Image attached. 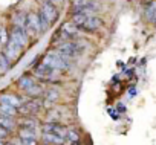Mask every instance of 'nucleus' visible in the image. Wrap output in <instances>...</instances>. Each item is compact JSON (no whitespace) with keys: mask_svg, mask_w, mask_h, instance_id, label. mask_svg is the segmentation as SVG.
I'll return each instance as SVG.
<instances>
[{"mask_svg":"<svg viewBox=\"0 0 156 145\" xmlns=\"http://www.w3.org/2000/svg\"><path fill=\"white\" fill-rule=\"evenodd\" d=\"M23 99L19 98L17 95H11V93H5V95H0V104H5V105H11L16 109H20L23 105Z\"/></svg>","mask_w":156,"mask_h":145,"instance_id":"obj_13","label":"nucleus"},{"mask_svg":"<svg viewBox=\"0 0 156 145\" xmlns=\"http://www.w3.org/2000/svg\"><path fill=\"white\" fill-rule=\"evenodd\" d=\"M80 34H81L80 29H78L72 22H67V23H64V25L60 28V31L55 34V37H54V43L60 44V43H64V41L80 40Z\"/></svg>","mask_w":156,"mask_h":145,"instance_id":"obj_4","label":"nucleus"},{"mask_svg":"<svg viewBox=\"0 0 156 145\" xmlns=\"http://www.w3.org/2000/svg\"><path fill=\"white\" fill-rule=\"evenodd\" d=\"M43 96L46 98V104H52L55 101H58V96H60V92L54 87H49L48 90H44Z\"/></svg>","mask_w":156,"mask_h":145,"instance_id":"obj_17","label":"nucleus"},{"mask_svg":"<svg viewBox=\"0 0 156 145\" xmlns=\"http://www.w3.org/2000/svg\"><path fill=\"white\" fill-rule=\"evenodd\" d=\"M64 139H66L69 143H72V142H80V133H78L76 128H67Z\"/></svg>","mask_w":156,"mask_h":145,"instance_id":"obj_23","label":"nucleus"},{"mask_svg":"<svg viewBox=\"0 0 156 145\" xmlns=\"http://www.w3.org/2000/svg\"><path fill=\"white\" fill-rule=\"evenodd\" d=\"M9 137V130L3 128V127H0V140H5Z\"/></svg>","mask_w":156,"mask_h":145,"instance_id":"obj_29","label":"nucleus"},{"mask_svg":"<svg viewBox=\"0 0 156 145\" xmlns=\"http://www.w3.org/2000/svg\"><path fill=\"white\" fill-rule=\"evenodd\" d=\"M25 29L28 34H43L41 31V22H40V16L35 11H29L26 12V23H25Z\"/></svg>","mask_w":156,"mask_h":145,"instance_id":"obj_5","label":"nucleus"},{"mask_svg":"<svg viewBox=\"0 0 156 145\" xmlns=\"http://www.w3.org/2000/svg\"><path fill=\"white\" fill-rule=\"evenodd\" d=\"M25 23H26V12L17 11L12 16V26H22V28H25Z\"/></svg>","mask_w":156,"mask_h":145,"instance_id":"obj_19","label":"nucleus"},{"mask_svg":"<svg viewBox=\"0 0 156 145\" xmlns=\"http://www.w3.org/2000/svg\"><path fill=\"white\" fill-rule=\"evenodd\" d=\"M9 40L14 41L16 44L22 46V47H26L28 44V32L25 28L22 26H12L11 32H9Z\"/></svg>","mask_w":156,"mask_h":145,"instance_id":"obj_8","label":"nucleus"},{"mask_svg":"<svg viewBox=\"0 0 156 145\" xmlns=\"http://www.w3.org/2000/svg\"><path fill=\"white\" fill-rule=\"evenodd\" d=\"M0 115H5L9 118H16L19 115V109L11 107V105H5V104H0Z\"/></svg>","mask_w":156,"mask_h":145,"instance_id":"obj_21","label":"nucleus"},{"mask_svg":"<svg viewBox=\"0 0 156 145\" xmlns=\"http://www.w3.org/2000/svg\"><path fill=\"white\" fill-rule=\"evenodd\" d=\"M19 124H20V127H26V128H31V130H35V131H37V127H38L37 121L32 119V118H25Z\"/></svg>","mask_w":156,"mask_h":145,"instance_id":"obj_25","label":"nucleus"},{"mask_svg":"<svg viewBox=\"0 0 156 145\" xmlns=\"http://www.w3.org/2000/svg\"><path fill=\"white\" fill-rule=\"evenodd\" d=\"M9 67H11V61L6 58L3 52H0V74H5Z\"/></svg>","mask_w":156,"mask_h":145,"instance_id":"obj_24","label":"nucleus"},{"mask_svg":"<svg viewBox=\"0 0 156 145\" xmlns=\"http://www.w3.org/2000/svg\"><path fill=\"white\" fill-rule=\"evenodd\" d=\"M44 64H48L49 67H52L57 74L58 72H67L72 67V58L63 55L61 52H58L57 49H51L46 52L44 58L41 60Z\"/></svg>","mask_w":156,"mask_h":145,"instance_id":"obj_1","label":"nucleus"},{"mask_svg":"<svg viewBox=\"0 0 156 145\" xmlns=\"http://www.w3.org/2000/svg\"><path fill=\"white\" fill-rule=\"evenodd\" d=\"M22 50H23V47H22V46H19V44H16L14 41H11V40H9V41L6 43L5 49H3V54L6 55V58H8L9 61H16V60L20 57Z\"/></svg>","mask_w":156,"mask_h":145,"instance_id":"obj_10","label":"nucleus"},{"mask_svg":"<svg viewBox=\"0 0 156 145\" xmlns=\"http://www.w3.org/2000/svg\"><path fill=\"white\" fill-rule=\"evenodd\" d=\"M154 26H156V23H154Z\"/></svg>","mask_w":156,"mask_h":145,"instance_id":"obj_33","label":"nucleus"},{"mask_svg":"<svg viewBox=\"0 0 156 145\" xmlns=\"http://www.w3.org/2000/svg\"><path fill=\"white\" fill-rule=\"evenodd\" d=\"M8 41H9V35H8L6 29L2 26L0 28V46H6Z\"/></svg>","mask_w":156,"mask_h":145,"instance_id":"obj_26","label":"nucleus"},{"mask_svg":"<svg viewBox=\"0 0 156 145\" xmlns=\"http://www.w3.org/2000/svg\"><path fill=\"white\" fill-rule=\"evenodd\" d=\"M144 16H145V19H147L150 23H156V0L147 3L145 11H144Z\"/></svg>","mask_w":156,"mask_h":145,"instance_id":"obj_15","label":"nucleus"},{"mask_svg":"<svg viewBox=\"0 0 156 145\" xmlns=\"http://www.w3.org/2000/svg\"><path fill=\"white\" fill-rule=\"evenodd\" d=\"M100 9V5L97 2L89 3V5H80V6H72V14H87V16H95V12Z\"/></svg>","mask_w":156,"mask_h":145,"instance_id":"obj_11","label":"nucleus"},{"mask_svg":"<svg viewBox=\"0 0 156 145\" xmlns=\"http://www.w3.org/2000/svg\"><path fill=\"white\" fill-rule=\"evenodd\" d=\"M38 12L46 19V22L49 23V26L58 20V9H57V6L54 5V2H51V0H43L41 8H40Z\"/></svg>","mask_w":156,"mask_h":145,"instance_id":"obj_6","label":"nucleus"},{"mask_svg":"<svg viewBox=\"0 0 156 145\" xmlns=\"http://www.w3.org/2000/svg\"><path fill=\"white\" fill-rule=\"evenodd\" d=\"M41 139L46 145L48 143H52V145H63L64 143V137L52 134V133H41Z\"/></svg>","mask_w":156,"mask_h":145,"instance_id":"obj_14","label":"nucleus"},{"mask_svg":"<svg viewBox=\"0 0 156 145\" xmlns=\"http://www.w3.org/2000/svg\"><path fill=\"white\" fill-rule=\"evenodd\" d=\"M41 109V102L38 98H32L31 101L28 102H23V105L19 109V113H26V115H32V113H37L38 110Z\"/></svg>","mask_w":156,"mask_h":145,"instance_id":"obj_12","label":"nucleus"},{"mask_svg":"<svg viewBox=\"0 0 156 145\" xmlns=\"http://www.w3.org/2000/svg\"><path fill=\"white\" fill-rule=\"evenodd\" d=\"M32 72H34V75L38 80H41V81H54V78L57 75V72L52 67H49L48 64H44L43 61H40L38 64H35Z\"/></svg>","mask_w":156,"mask_h":145,"instance_id":"obj_7","label":"nucleus"},{"mask_svg":"<svg viewBox=\"0 0 156 145\" xmlns=\"http://www.w3.org/2000/svg\"><path fill=\"white\" fill-rule=\"evenodd\" d=\"M41 130H43V133H52V134H57L61 137H66V131H67V128L61 122H55V121L44 122L41 125Z\"/></svg>","mask_w":156,"mask_h":145,"instance_id":"obj_9","label":"nucleus"},{"mask_svg":"<svg viewBox=\"0 0 156 145\" xmlns=\"http://www.w3.org/2000/svg\"><path fill=\"white\" fill-rule=\"evenodd\" d=\"M28 96H31V98H40V96H43V93H44V90H43V87L38 84V83H35L31 89H28L26 92H25Z\"/></svg>","mask_w":156,"mask_h":145,"instance_id":"obj_20","label":"nucleus"},{"mask_svg":"<svg viewBox=\"0 0 156 145\" xmlns=\"http://www.w3.org/2000/svg\"><path fill=\"white\" fill-rule=\"evenodd\" d=\"M0 145H6V143H5V140H0Z\"/></svg>","mask_w":156,"mask_h":145,"instance_id":"obj_30","label":"nucleus"},{"mask_svg":"<svg viewBox=\"0 0 156 145\" xmlns=\"http://www.w3.org/2000/svg\"><path fill=\"white\" fill-rule=\"evenodd\" d=\"M16 125H17V122H16V119L14 118H9V116H5V115H0V127H3V128H6V130H12V128H16Z\"/></svg>","mask_w":156,"mask_h":145,"instance_id":"obj_18","label":"nucleus"},{"mask_svg":"<svg viewBox=\"0 0 156 145\" xmlns=\"http://www.w3.org/2000/svg\"><path fill=\"white\" fill-rule=\"evenodd\" d=\"M142 2H147V3H150V2H153V0H142Z\"/></svg>","mask_w":156,"mask_h":145,"instance_id":"obj_31","label":"nucleus"},{"mask_svg":"<svg viewBox=\"0 0 156 145\" xmlns=\"http://www.w3.org/2000/svg\"><path fill=\"white\" fill-rule=\"evenodd\" d=\"M16 145H37V139H22L19 137L17 140H14Z\"/></svg>","mask_w":156,"mask_h":145,"instance_id":"obj_27","label":"nucleus"},{"mask_svg":"<svg viewBox=\"0 0 156 145\" xmlns=\"http://www.w3.org/2000/svg\"><path fill=\"white\" fill-rule=\"evenodd\" d=\"M19 137H22V139H37V131L26 128V127H20L19 128Z\"/></svg>","mask_w":156,"mask_h":145,"instance_id":"obj_22","label":"nucleus"},{"mask_svg":"<svg viewBox=\"0 0 156 145\" xmlns=\"http://www.w3.org/2000/svg\"><path fill=\"white\" fill-rule=\"evenodd\" d=\"M6 145H16V143H14V142H11V143H6Z\"/></svg>","mask_w":156,"mask_h":145,"instance_id":"obj_32","label":"nucleus"},{"mask_svg":"<svg viewBox=\"0 0 156 145\" xmlns=\"http://www.w3.org/2000/svg\"><path fill=\"white\" fill-rule=\"evenodd\" d=\"M70 22L81 32H95L103 25L101 19H98L97 16H87V14H72Z\"/></svg>","mask_w":156,"mask_h":145,"instance_id":"obj_2","label":"nucleus"},{"mask_svg":"<svg viewBox=\"0 0 156 145\" xmlns=\"http://www.w3.org/2000/svg\"><path fill=\"white\" fill-rule=\"evenodd\" d=\"M17 84H19V87H20L23 92H26L28 89H31V87L35 84V80H34L31 75H23V77H20V78H19Z\"/></svg>","mask_w":156,"mask_h":145,"instance_id":"obj_16","label":"nucleus"},{"mask_svg":"<svg viewBox=\"0 0 156 145\" xmlns=\"http://www.w3.org/2000/svg\"><path fill=\"white\" fill-rule=\"evenodd\" d=\"M97 0H72V6H80V5H89Z\"/></svg>","mask_w":156,"mask_h":145,"instance_id":"obj_28","label":"nucleus"},{"mask_svg":"<svg viewBox=\"0 0 156 145\" xmlns=\"http://www.w3.org/2000/svg\"><path fill=\"white\" fill-rule=\"evenodd\" d=\"M55 49L58 52H61L63 55L69 57V58H76L80 57L84 50H86V43H83L81 40H72V41H64L55 46Z\"/></svg>","mask_w":156,"mask_h":145,"instance_id":"obj_3","label":"nucleus"}]
</instances>
